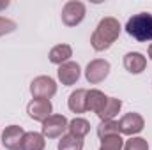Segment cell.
<instances>
[{
	"mask_svg": "<svg viewBox=\"0 0 152 150\" xmlns=\"http://www.w3.org/2000/svg\"><path fill=\"white\" fill-rule=\"evenodd\" d=\"M57 76H58V81H60L64 87H73L76 81L80 79V76H81V67H80L78 62L69 60V62L58 66Z\"/></svg>",
	"mask_w": 152,
	"mask_h": 150,
	"instance_id": "cell-10",
	"label": "cell"
},
{
	"mask_svg": "<svg viewBox=\"0 0 152 150\" xmlns=\"http://www.w3.org/2000/svg\"><path fill=\"white\" fill-rule=\"evenodd\" d=\"M99 150H124V140L120 138V134L106 136V138L101 140Z\"/></svg>",
	"mask_w": 152,
	"mask_h": 150,
	"instance_id": "cell-20",
	"label": "cell"
},
{
	"mask_svg": "<svg viewBox=\"0 0 152 150\" xmlns=\"http://www.w3.org/2000/svg\"><path fill=\"white\" fill-rule=\"evenodd\" d=\"M126 32L129 37L138 42H151L152 41V14L151 12H138L133 14L126 23Z\"/></svg>",
	"mask_w": 152,
	"mask_h": 150,
	"instance_id": "cell-2",
	"label": "cell"
},
{
	"mask_svg": "<svg viewBox=\"0 0 152 150\" xmlns=\"http://www.w3.org/2000/svg\"><path fill=\"white\" fill-rule=\"evenodd\" d=\"M69 127V120L64 117V115H51L48 117L44 122H42V127H41V133L44 138L48 140H55V138H62L64 133L67 131Z\"/></svg>",
	"mask_w": 152,
	"mask_h": 150,
	"instance_id": "cell-5",
	"label": "cell"
},
{
	"mask_svg": "<svg viewBox=\"0 0 152 150\" xmlns=\"http://www.w3.org/2000/svg\"><path fill=\"white\" fill-rule=\"evenodd\" d=\"M46 149V138L42 136V133H25L23 141H21V150H44Z\"/></svg>",
	"mask_w": 152,
	"mask_h": 150,
	"instance_id": "cell-15",
	"label": "cell"
},
{
	"mask_svg": "<svg viewBox=\"0 0 152 150\" xmlns=\"http://www.w3.org/2000/svg\"><path fill=\"white\" fill-rule=\"evenodd\" d=\"M67 131L71 134H75L78 138H85L88 133H90V122L87 118H81V117H75L71 122H69V127Z\"/></svg>",
	"mask_w": 152,
	"mask_h": 150,
	"instance_id": "cell-16",
	"label": "cell"
},
{
	"mask_svg": "<svg viewBox=\"0 0 152 150\" xmlns=\"http://www.w3.org/2000/svg\"><path fill=\"white\" fill-rule=\"evenodd\" d=\"M118 127H120L122 134L134 136V134H138V133H142L145 129V120H143V117L140 113L131 111V113H126L118 120Z\"/></svg>",
	"mask_w": 152,
	"mask_h": 150,
	"instance_id": "cell-7",
	"label": "cell"
},
{
	"mask_svg": "<svg viewBox=\"0 0 152 150\" xmlns=\"http://www.w3.org/2000/svg\"><path fill=\"white\" fill-rule=\"evenodd\" d=\"M27 113L34 122L42 124L48 117L53 115V104L51 101H46V99H32L27 104Z\"/></svg>",
	"mask_w": 152,
	"mask_h": 150,
	"instance_id": "cell-8",
	"label": "cell"
},
{
	"mask_svg": "<svg viewBox=\"0 0 152 150\" xmlns=\"http://www.w3.org/2000/svg\"><path fill=\"white\" fill-rule=\"evenodd\" d=\"M110 71H112V66H110L108 60H104V58H94L85 67V78H87V81L90 85H99V83H103L108 78Z\"/></svg>",
	"mask_w": 152,
	"mask_h": 150,
	"instance_id": "cell-6",
	"label": "cell"
},
{
	"mask_svg": "<svg viewBox=\"0 0 152 150\" xmlns=\"http://www.w3.org/2000/svg\"><path fill=\"white\" fill-rule=\"evenodd\" d=\"M71 57H73V48H71L69 44H66V42L53 46V48L50 50V53H48L50 62L55 64V66H62V64L69 62Z\"/></svg>",
	"mask_w": 152,
	"mask_h": 150,
	"instance_id": "cell-13",
	"label": "cell"
},
{
	"mask_svg": "<svg viewBox=\"0 0 152 150\" xmlns=\"http://www.w3.org/2000/svg\"><path fill=\"white\" fill-rule=\"evenodd\" d=\"M9 4H11L9 0H2V2H0V11H2V9H7V7H9Z\"/></svg>",
	"mask_w": 152,
	"mask_h": 150,
	"instance_id": "cell-23",
	"label": "cell"
},
{
	"mask_svg": "<svg viewBox=\"0 0 152 150\" xmlns=\"http://www.w3.org/2000/svg\"><path fill=\"white\" fill-rule=\"evenodd\" d=\"M85 14H87V7H85L83 2L69 0V2L64 4L60 18H62V23L66 27H76V25H80L85 20Z\"/></svg>",
	"mask_w": 152,
	"mask_h": 150,
	"instance_id": "cell-4",
	"label": "cell"
},
{
	"mask_svg": "<svg viewBox=\"0 0 152 150\" xmlns=\"http://www.w3.org/2000/svg\"><path fill=\"white\" fill-rule=\"evenodd\" d=\"M106 103H108V95L104 92L97 88H90L87 92V111H94L99 117V113L104 110Z\"/></svg>",
	"mask_w": 152,
	"mask_h": 150,
	"instance_id": "cell-12",
	"label": "cell"
},
{
	"mask_svg": "<svg viewBox=\"0 0 152 150\" xmlns=\"http://www.w3.org/2000/svg\"><path fill=\"white\" fill-rule=\"evenodd\" d=\"M120 30H122V27H120V23H118L117 18H113V16L103 18L97 23L94 34L90 36V46L96 51H106V50H110L113 46V42L118 39V36H120Z\"/></svg>",
	"mask_w": 152,
	"mask_h": 150,
	"instance_id": "cell-1",
	"label": "cell"
},
{
	"mask_svg": "<svg viewBox=\"0 0 152 150\" xmlns=\"http://www.w3.org/2000/svg\"><path fill=\"white\" fill-rule=\"evenodd\" d=\"M57 150H83V138H78L75 134L67 133L58 140Z\"/></svg>",
	"mask_w": 152,
	"mask_h": 150,
	"instance_id": "cell-17",
	"label": "cell"
},
{
	"mask_svg": "<svg viewBox=\"0 0 152 150\" xmlns=\"http://www.w3.org/2000/svg\"><path fill=\"white\" fill-rule=\"evenodd\" d=\"M120 108H122V101H120V99H117V97H108V103H106L104 110L99 113V118H101V120H113L115 117L118 115Z\"/></svg>",
	"mask_w": 152,
	"mask_h": 150,
	"instance_id": "cell-18",
	"label": "cell"
},
{
	"mask_svg": "<svg viewBox=\"0 0 152 150\" xmlns=\"http://www.w3.org/2000/svg\"><path fill=\"white\" fill-rule=\"evenodd\" d=\"M23 136H25V131L23 127L12 124V125H7L2 133V145L7 150H21V141H23Z\"/></svg>",
	"mask_w": 152,
	"mask_h": 150,
	"instance_id": "cell-9",
	"label": "cell"
},
{
	"mask_svg": "<svg viewBox=\"0 0 152 150\" xmlns=\"http://www.w3.org/2000/svg\"><path fill=\"white\" fill-rule=\"evenodd\" d=\"M16 28H18V25H16L14 20L0 16V37H4V36H7V34H12Z\"/></svg>",
	"mask_w": 152,
	"mask_h": 150,
	"instance_id": "cell-22",
	"label": "cell"
},
{
	"mask_svg": "<svg viewBox=\"0 0 152 150\" xmlns=\"http://www.w3.org/2000/svg\"><path fill=\"white\" fill-rule=\"evenodd\" d=\"M147 53H149V58L152 60V42L149 44V50H147Z\"/></svg>",
	"mask_w": 152,
	"mask_h": 150,
	"instance_id": "cell-24",
	"label": "cell"
},
{
	"mask_svg": "<svg viewBox=\"0 0 152 150\" xmlns=\"http://www.w3.org/2000/svg\"><path fill=\"white\" fill-rule=\"evenodd\" d=\"M124 150H149V141L140 136H131L124 141Z\"/></svg>",
	"mask_w": 152,
	"mask_h": 150,
	"instance_id": "cell-21",
	"label": "cell"
},
{
	"mask_svg": "<svg viewBox=\"0 0 152 150\" xmlns=\"http://www.w3.org/2000/svg\"><path fill=\"white\" fill-rule=\"evenodd\" d=\"M122 64L129 74H142L147 69V57H143V53L140 51H129L124 55Z\"/></svg>",
	"mask_w": 152,
	"mask_h": 150,
	"instance_id": "cell-11",
	"label": "cell"
},
{
	"mask_svg": "<svg viewBox=\"0 0 152 150\" xmlns=\"http://www.w3.org/2000/svg\"><path fill=\"white\" fill-rule=\"evenodd\" d=\"M113 134H120L118 122H115V120H101V124L97 125V136L103 140V138L113 136Z\"/></svg>",
	"mask_w": 152,
	"mask_h": 150,
	"instance_id": "cell-19",
	"label": "cell"
},
{
	"mask_svg": "<svg viewBox=\"0 0 152 150\" xmlns=\"http://www.w3.org/2000/svg\"><path fill=\"white\" fill-rule=\"evenodd\" d=\"M87 88H76L75 92H71L69 99H67V108L73 113L80 115V113L87 111Z\"/></svg>",
	"mask_w": 152,
	"mask_h": 150,
	"instance_id": "cell-14",
	"label": "cell"
},
{
	"mask_svg": "<svg viewBox=\"0 0 152 150\" xmlns=\"http://www.w3.org/2000/svg\"><path fill=\"white\" fill-rule=\"evenodd\" d=\"M30 94L32 99H46L50 101L55 94H57V81L51 76L41 74L36 76L30 83Z\"/></svg>",
	"mask_w": 152,
	"mask_h": 150,
	"instance_id": "cell-3",
	"label": "cell"
}]
</instances>
